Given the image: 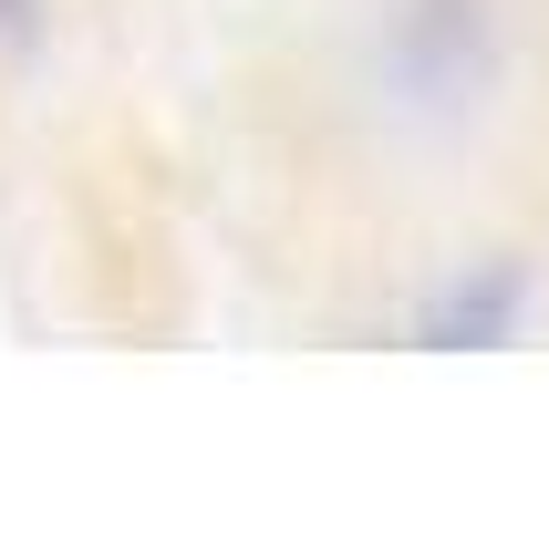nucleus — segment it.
<instances>
[{
    "instance_id": "f257e3e1",
    "label": "nucleus",
    "mask_w": 549,
    "mask_h": 559,
    "mask_svg": "<svg viewBox=\"0 0 549 559\" xmlns=\"http://www.w3.org/2000/svg\"><path fill=\"white\" fill-rule=\"evenodd\" d=\"M0 21H11V32H21V21H32V0H0Z\"/></svg>"
}]
</instances>
